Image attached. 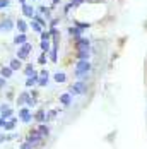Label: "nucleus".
Masks as SVG:
<instances>
[{"label":"nucleus","instance_id":"393cba45","mask_svg":"<svg viewBox=\"0 0 147 149\" xmlns=\"http://www.w3.org/2000/svg\"><path fill=\"white\" fill-rule=\"evenodd\" d=\"M48 84H50V75H40L36 86H40V88H46Z\"/></svg>","mask_w":147,"mask_h":149},{"label":"nucleus","instance_id":"0eeeda50","mask_svg":"<svg viewBox=\"0 0 147 149\" xmlns=\"http://www.w3.org/2000/svg\"><path fill=\"white\" fill-rule=\"evenodd\" d=\"M33 115L34 113H31L29 106H22V108H19V120L22 122V123H31L33 122Z\"/></svg>","mask_w":147,"mask_h":149},{"label":"nucleus","instance_id":"5701e85b","mask_svg":"<svg viewBox=\"0 0 147 149\" xmlns=\"http://www.w3.org/2000/svg\"><path fill=\"white\" fill-rule=\"evenodd\" d=\"M58 113H60V108H57V110H48V111H46V123H48V122H53V120L57 118Z\"/></svg>","mask_w":147,"mask_h":149},{"label":"nucleus","instance_id":"6ab92c4d","mask_svg":"<svg viewBox=\"0 0 147 149\" xmlns=\"http://www.w3.org/2000/svg\"><path fill=\"white\" fill-rule=\"evenodd\" d=\"M9 65H10V69H12L14 72H15V70H21V69L24 67V65H22V60H19L17 57L10 60V62H9Z\"/></svg>","mask_w":147,"mask_h":149},{"label":"nucleus","instance_id":"a878e982","mask_svg":"<svg viewBox=\"0 0 147 149\" xmlns=\"http://www.w3.org/2000/svg\"><path fill=\"white\" fill-rule=\"evenodd\" d=\"M40 48H41V52H44V53H48V52L51 50V41H46V40H41V41H40Z\"/></svg>","mask_w":147,"mask_h":149},{"label":"nucleus","instance_id":"473e14b6","mask_svg":"<svg viewBox=\"0 0 147 149\" xmlns=\"http://www.w3.org/2000/svg\"><path fill=\"white\" fill-rule=\"evenodd\" d=\"M72 9H74V5L70 3V2H69V3H65V5H63V17H67V15L70 14V10H72Z\"/></svg>","mask_w":147,"mask_h":149},{"label":"nucleus","instance_id":"2f4dec72","mask_svg":"<svg viewBox=\"0 0 147 149\" xmlns=\"http://www.w3.org/2000/svg\"><path fill=\"white\" fill-rule=\"evenodd\" d=\"M48 29H50V34H51V40L60 38V29L58 28H48Z\"/></svg>","mask_w":147,"mask_h":149},{"label":"nucleus","instance_id":"aec40b11","mask_svg":"<svg viewBox=\"0 0 147 149\" xmlns=\"http://www.w3.org/2000/svg\"><path fill=\"white\" fill-rule=\"evenodd\" d=\"M36 129H38V132L43 135L44 139L50 135V127H48V123H38V127H36Z\"/></svg>","mask_w":147,"mask_h":149},{"label":"nucleus","instance_id":"a211bd4d","mask_svg":"<svg viewBox=\"0 0 147 149\" xmlns=\"http://www.w3.org/2000/svg\"><path fill=\"white\" fill-rule=\"evenodd\" d=\"M60 104H63V106H70L72 103V94L70 93H63V94H60Z\"/></svg>","mask_w":147,"mask_h":149},{"label":"nucleus","instance_id":"bb28decb","mask_svg":"<svg viewBox=\"0 0 147 149\" xmlns=\"http://www.w3.org/2000/svg\"><path fill=\"white\" fill-rule=\"evenodd\" d=\"M53 79H55V82L62 84V82H65V81H67V74H65V72H57V74L53 75Z\"/></svg>","mask_w":147,"mask_h":149},{"label":"nucleus","instance_id":"a18cd8bd","mask_svg":"<svg viewBox=\"0 0 147 149\" xmlns=\"http://www.w3.org/2000/svg\"><path fill=\"white\" fill-rule=\"evenodd\" d=\"M17 2H19L21 5H22V3H28V0H17Z\"/></svg>","mask_w":147,"mask_h":149},{"label":"nucleus","instance_id":"c756f323","mask_svg":"<svg viewBox=\"0 0 147 149\" xmlns=\"http://www.w3.org/2000/svg\"><path fill=\"white\" fill-rule=\"evenodd\" d=\"M40 38L41 40H46V41H51V34H50V29H43L40 33Z\"/></svg>","mask_w":147,"mask_h":149},{"label":"nucleus","instance_id":"ddd939ff","mask_svg":"<svg viewBox=\"0 0 147 149\" xmlns=\"http://www.w3.org/2000/svg\"><path fill=\"white\" fill-rule=\"evenodd\" d=\"M67 33H69V36H72V40H74V38H80V36H84V31L79 29L75 24L69 26V28H67Z\"/></svg>","mask_w":147,"mask_h":149},{"label":"nucleus","instance_id":"de8ad7c7","mask_svg":"<svg viewBox=\"0 0 147 149\" xmlns=\"http://www.w3.org/2000/svg\"><path fill=\"white\" fill-rule=\"evenodd\" d=\"M0 91H2V88H0Z\"/></svg>","mask_w":147,"mask_h":149},{"label":"nucleus","instance_id":"4c0bfd02","mask_svg":"<svg viewBox=\"0 0 147 149\" xmlns=\"http://www.w3.org/2000/svg\"><path fill=\"white\" fill-rule=\"evenodd\" d=\"M62 3H63V0H51V5H50V7H51V10H53V9H57Z\"/></svg>","mask_w":147,"mask_h":149},{"label":"nucleus","instance_id":"49530a36","mask_svg":"<svg viewBox=\"0 0 147 149\" xmlns=\"http://www.w3.org/2000/svg\"><path fill=\"white\" fill-rule=\"evenodd\" d=\"M0 19H2V15H0Z\"/></svg>","mask_w":147,"mask_h":149},{"label":"nucleus","instance_id":"2eb2a0df","mask_svg":"<svg viewBox=\"0 0 147 149\" xmlns=\"http://www.w3.org/2000/svg\"><path fill=\"white\" fill-rule=\"evenodd\" d=\"M17 122H19V120H17V117H10V118L5 122L3 130H5V132H12V130L15 129V125H17Z\"/></svg>","mask_w":147,"mask_h":149},{"label":"nucleus","instance_id":"412c9836","mask_svg":"<svg viewBox=\"0 0 147 149\" xmlns=\"http://www.w3.org/2000/svg\"><path fill=\"white\" fill-rule=\"evenodd\" d=\"M29 28H31L33 31H34V33H38V34H40V33L43 31V26H41V24H40L38 21H34V19H29Z\"/></svg>","mask_w":147,"mask_h":149},{"label":"nucleus","instance_id":"4be33fe9","mask_svg":"<svg viewBox=\"0 0 147 149\" xmlns=\"http://www.w3.org/2000/svg\"><path fill=\"white\" fill-rule=\"evenodd\" d=\"M34 72H36V69H34V65H33V63H26V65L22 67V74L26 75V77L33 75Z\"/></svg>","mask_w":147,"mask_h":149},{"label":"nucleus","instance_id":"7c9ffc66","mask_svg":"<svg viewBox=\"0 0 147 149\" xmlns=\"http://www.w3.org/2000/svg\"><path fill=\"white\" fill-rule=\"evenodd\" d=\"M0 117H3L5 120H9L10 117H14V110H12V108H7L3 113H0Z\"/></svg>","mask_w":147,"mask_h":149},{"label":"nucleus","instance_id":"20e7f679","mask_svg":"<svg viewBox=\"0 0 147 149\" xmlns=\"http://www.w3.org/2000/svg\"><path fill=\"white\" fill-rule=\"evenodd\" d=\"M31 52H33V45H31L29 41L28 43H24V45L17 46V52H15V57L19 60H22V62H26V60L29 58Z\"/></svg>","mask_w":147,"mask_h":149},{"label":"nucleus","instance_id":"cd10ccee","mask_svg":"<svg viewBox=\"0 0 147 149\" xmlns=\"http://www.w3.org/2000/svg\"><path fill=\"white\" fill-rule=\"evenodd\" d=\"M60 21H62V17H51V19L48 21V28H58Z\"/></svg>","mask_w":147,"mask_h":149},{"label":"nucleus","instance_id":"6e6552de","mask_svg":"<svg viewBox=\"0 0 147 149\" xmlns=\"http://www.w3.org/2000/svg\"><path fill=\"white\" fill-rule=\"evenodd\" d=\"M21 12H22V15L26 19H33L34 14H36V7H33L31 3H22L21 5Z\"/></svg>","mask_w":147,"mask_h":149},{"label":"nucleus","instance_id":"c85d7f7f","mask_svg":"<svg viewBox=\"0 0 147 149\" xmlns=\"http://www.w3.org/2000/svg\"><path fill=\"white\" fill-rule=\"evenodd\" d=\"M46 62H48V53L41 52L40 57H38V63H40V65H46Z\"/></svg>","mask_w":147,"mask_h":149},{"label":"nucleus","instance_id":"39448f33","mask_svg":"<svg viewBox=\"0 0 147 149\" xmlns=\"http://www.w3.org/2000/svg\"><path fill=\"white\" fill-rule=\"evenodd\" d=\"M92 46V41L87 36H80V38H74V50H87Z\"/></svg>","mask_w":147,"mask_h":149},{"label":"nucleus","instance_id":"7ed1b4c3","mask_svg":"<svg viewBox=\"0 0 147 149\" xmlns=\"http://www.w3.org/2000/svg\"><path fill=\"white\" fill-rule=\"evenodd\" d=\"M26 141H28L29 144H33V148H38V146L43 144L44 137L38 132V129H31L29 134H28V137H26Z\"/></svg>","mask_w":147,"mask_h":149},{"label":"nucleus","instance_id":"9b49d317","mask_svg":"<svg viewBox=\"0 0 147 149\" xmlns=\"http://www.w3.org/2000/svg\"><path fill=\"white\" fill-rule=\"evenodd\" d=\"M91 48L87 50H75V53H74V57L75 60H91Z\"/></svg>","mask_w":147,"mask_h":149},{"label":"nucleus","instance_id":"79ce46f5","mask_svg":"<svg viewBox=\"0 0 147 149\" xmlns=\"http://www.w3.org/2000/svg\"><path fill=\"white\" fill-rule=\"evenodd\" d=\"M5 122H7V120L3 118V117H0V129H3V125H5Z\"/></svg>","mask_w":147,"mask_h":149},{"label":"nucleus","instance_id":"e433bc0d","mask_svg":"<svg viewBox=\"0 0 147 149\" xmlns=\"http://www.w3.org/2000/svg\"><path fill=\"white\" fill-rule=\"evenodd\" d=\"M19 149H34V148H33V144H29L28 141H24V142H21Z\"/></svg>","mask_w":147,"mask_h":149},{"label":"nucleus","instance_id":"f8f14e48","mask_svg":"<svg viewBox=\"0 0 147 149\" xmlns=\"http://www.w3.org/2000/svg\"><path fill=\"white\" fill-rule=\"evenodd\" d=\"M12 43L15 46H21L24 43H28V33H17L14 36V40H12Z\"/></svg>","mask_w":147,"mask_h":149},{"label":"nucleus","instance_id":"c03bdc74","mask_svg":"<svg viewBox=\"0 0 147 149\" xmlns=\"http://www.w3.org/2000/svg\"><path fill=\"white\" fill-rule=\"evenodd\" d=\"M0 142H5V134L0 132Z\"/></svg>","mask_w":147,"mask_h":149},{"label":"nucleus","instance_id":"f03ea898","mask_svg":"<svg viewBox=\"0 0 147 149\" xmlns=\"http://www.w3.org/2000/svg\"><path fill=\"white\" fill-rule=\"evenodd\" d=\"M87 91H89L87 82H86V81H80V79L69 86V93H70L72 96H84Z\"/></svg>","mask_w":147,"mask_h":149},{"label":"nucleus","instance_id":"a19ab883","mask_svg":"<svg viewBox=\"0 0 147 149\" xmlns=\"http://www.w3.org/2000/svg\"><path fill=\"white\" fill-rule=\"evenodd\" d=\"M29 94H31V96H33V98H36V100H38V96H40V93H38V91H36V89H33V91H31V93H29Z\"/></svg>","mask_w":147,"mask_h":149},{"label":"nucleus","instance_id":"58836bf2","mask_svg":"<svg viewBox=\"0 0 147 149\" xmlns=\"http://www.w3.org/2000/svg\"><path fill=\"white\" fill-rule=\"evenodd\" d=\"M12 139H17V134H14V132H12V134H7V135H5V142H9V141H12Z\"/></svg>","mask_w":147,"mask_h":149},{"label":"nucleus","instance_id":"f257e3e1","mask_svg":"<svg viewBox=\"0 0 147 149\" xmlns=\"http://www.w3.org/2000/svg\"><path fill=\"white\" fill-rule=\"evenodd\" d=\"M91 72H92V63H91V60H75L74 75H75L77 79L87 82L89 79H91Z\"/></svg>","mask_w":147,"mask_h":149},{"label":"nucleus","instance_id":"9d476101","mask_svg":"<svg viewBox=\"0 0 147 149\" xmlns=\"http://www.w3.org/2000/svg\"><path fill=\"white\" fill-rule=\"evenodd\" d=\"M15 29L19 31V33H28L29 22H26L24 17H17V19H15Z\"/></svg>","mask_w":147,"mask_h":149},{"label":"nucleus","instance_id":"ea45409f","mask_svg":"<svg viewBox=\"0 0 147 149\" xmlns=\"http://www.w3.org/2000/svg\"><path fill=\"white\" fill-rule=\"evenodd\" d=\"M7 108H10V106H9L7 103H2V104H0V113H3V111H5Z\"/></svg>","mask_w":147,"mask_h":149},{"label":"nucleus","instance_id":"b1692460","mask_svg":"<svg viewBox=\"0 0 147 149\" xmlns=\"http://www.w3.org/2000/svg\"><path fill=\"white\" fill-rule=\"evenodd\" d=\"M72 24H75L79 29H82V31H87L89 28H91V22H84V21H77V19H74V22Z\"/></svg>","mask_w":147,"mask_h":149},{"label":"nucleus","instance_id":"f3484780","mask_svg":"<svg viewBox=\"0 0 147 149\" xmlns=\"http://www.w3.org/2000/svg\"><path fill=\"white\" fill-rule=\"evenodd\" d=\"M0 75L3 79H10L14 75V70L10 69V65H3V67H0Z\"/></svg>","mask_w":147,"mask_h":149},{"label":"nucleus","instance_id":"423d86ee","mask_svg":"<svg viewBox=\"0 0 147 149\" xmlns=\"http://www.w3.org/2000/svg\"><path fill=\"white\" fill-rule=\"evenodd\" d=\"M15 29V21L12 17H2L0 19V33H9V31Z\"/></svg>","mask_w":147,"mask_h":149},{"label":"nucleus","instance_id":"72a5a7b5","mask_svg":"<svg viewBox=\"0 0 147 149\" xmlns=\"http://www.w3.org/2000/svg\"><path fill=\"white\" fill-rule=\"evenodd\" d=\"M70 3L74 5V9H79L82 3H89V0H70Z\"/></svg>","mask_w":147,"mask_h":149},{"label":"nucleus","instance_id":"c9c22d12","mask_svg":"<svg viewBox=\"0 0 147 149\" xmlns=\"http://www.w3.org/2000/svg\"><path fill=\"white\" fill-rule=\"evenodd\" d=\"M10 5V0H0V10H5Z\"/></svg>","mask_w":147,"mask_h":149},{"label":"nucleus","instance_id":"1a4fd4ad","mask_svg":"<svg viewBox=\"0 0 147 149\" xmlns=\"http://www.w3.org/2000/svg\"><path fill=\"white\" fill-rule=\"evenodd\" d=\"M33 120L36 123H46V110L44 108H38L33 115Z\"/></svg>","mask_w":147,"mask_h":149},{"label":"nucleus","instance_id":"dca6fc26","mask_svg":"<svg viewBox=\"0 0 147 149\" xmlns=\"http://www.w3.org/2000/svg\"><path fill=\"white\" fill-rule=\"evenodd\" d=\"M29 96H31V94L28 93V91H22V93H19V96L15 98V103H17V106H24Z\"/></svg>","mask_w":147,"mask_h":149},{"label":"nucleus","instance_id":"37998d69","mask_svg":"<svg viewBox=\"0 0 147 149\" xmlns=\"http://www.w3.org/2000/svg\"><path fill=\"white\" fill-rule=\"evenodd\" d=\"M40 75H50V72L46 69H43V70H40Z\"/></svg>","mask_w":147,"mask_h":149},{"label":"nucleus","instance_id":"f704fd0d","mask_svg":"<svg viewBox=\"0 0 147 149\" xmlns=\"http://www.w3.org/2000/svg\"><path fill=\"white\" fill-rule=\"evenodd\" d=\"M36 104H38V100H36V98H33V96H29V98H28V101H26V106L33 108V106H36Z\"/></svg>","mask_w":147,"mask_h":149},{"label":"nucleus","instance_id":"4468645a","mask_svg":"<svg viewBox=\"0 0 147 149\" xmlns=\"http://www.w3.org/2000/svg\"><path fill=\"white\" fill-rule=\"evenodd\" d=\"M38 79H40V72L36 70L33 75L26 77V82H24V84H26V88H33V86H36V84H38Z\"/></svg>","mask_w":147,"mask_h":149}]
</instances>
